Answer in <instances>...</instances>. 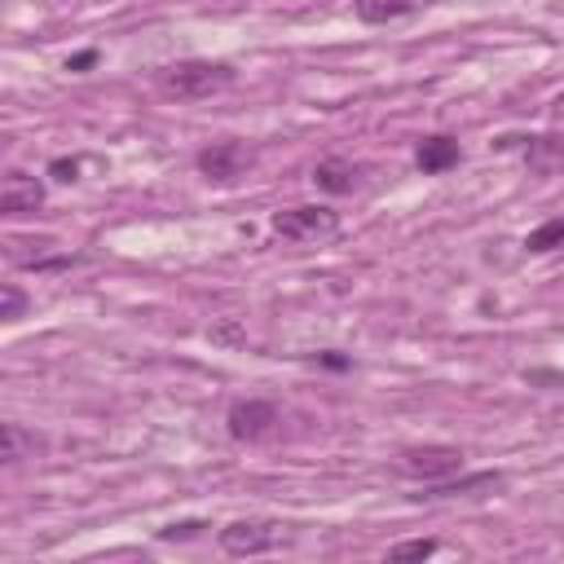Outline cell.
Returning <instances> with one entry per match:
<instances>
[{
	"label": "cell",
	"mask_w": 564,
	"mask_h": 564,
	"mask_svg": "<svg viewBox=\"0 0 564 564\" xmlns=\"http://www.w3.org/2000/svg\"><path fill=\"white\" fill-rule=\"evenodd\" d=\"M494 150H524V163L533 172H551L564 163V137H498Z\"/></svg>",
	"instance_id": "cell-8"
},
{
	"label": "cell",
	"mask_w": 564,
	"mask_h": 564,
	"mask_svg": "<svg viewBox=\"0 0 564 564\" xmlns=\"http://www.w3.org/2000/svg\"><path fill=\"white\" fill-rule=\"evenodd\" d=\"M159 93L172 97V101H203V97H216L234 84V70L225 62H207V57H185V62H172L154 75Z\"/></svg>",
	"instance_id": "cell-1"
},
{
	"label": "cell",
	"mask_w": 564,
	"mask_h": 564,
	"mask_svg": "<svg viewBox=\"0 0 564 564\" xmlns=\"http://www.w3.org/2000/svg\"><path fill=\"white\" fill-rule=\"evenodd\" d=\"M502 485V476L498 471H485V476H467V480H432L427 485V494H419V498H454V494H476V489H498Z\"/></svg>",
	"instance_id": "cell-12"
},
{
	"label": "cell",
	"mask_w": 564,
	"mask_h": 564,
	"mask_svg": "<svg viewBox=\"0 0 564 564\" xmlns=\"http://www.w3.org/2000/svg\"><path fill=\"white\" fill-rule=\"evenodd\" d=\"M560 247H564V216L542 220V225L524 238V251H529V256H546V251H560Z\"/></svg>",
	"instance_id": "cell-13"
},
{
	"label": "cell",
	"mask_w": 564,
	"mask_h": 564,
	"mask_svg": "<svg viewBox=\"0 0 564 564\" xmlns=\"http://www.w3.org/2000/svg\"><path fill=\"white\" fill-rule=\"evenodd\" d=\"M198 529H207L203 520H185V524H167V529H159V538H194Z\"/></svg>",
	"instance_id": "cell-18"
},
{
	"label": "cell",
	"mask_w": 564,
	"mask_h": 564,
	"mask_svg": "<svg viewBox=\"0 0 564 564\" xmlns=\"http://www.w3.org/2000/svg\"><path fill=\"white\" fill-rule=\"evenodd\" d=\"M551 115H555V119H564V93H560V97L551 101Z\"/></svg>",
	"instance_id": "cell-21"
},
{
	"label": "cell",
	"mask_w": 564,
	"mask_h": 564,
	"mask_svg": "<svg viewBox=\"0 0 564 564\" xmlns=\"http://www.w3.org/2000/svg\"><path fill=\"white\" fill-rule=\"evenodd\" d=\"M317 361H322V366H335V370H344V366H348V357H335V352H322Z\"/></svg>",
	"instance_id": "cell-20"
},
{
	"label": "cell",
	"mask_w": 564,
	"mask_h": 564,
	"mask_svg": "<svg viewBox=\"0 0 564 564\" xmlns=\"http://www.w3.org/2000/svg\"><path fill=\"white\" fill-rule=\"evenodd\" d=\"M313 185L322 194H352L357 189V167L348 159H322L313 167Z\"/></svg>",
	"instance_id": "cell-10"
},
{
	"label": "cell",
	"mask_w": 564,
	"mask_h": 564,
	"mask_svg": "<svg viewBox=\"0 0 564 564\" xmlns=\"http://www.w3.org/2000/svg\"><path fill=\"white\" fill-rule=\"evenodd\" d=\"M458 159H463V150H458V141H454V137H445V132L423 137V141H419V150H414V163H419V172H423V176H441V172H449Z\"/></svg>",
	"instance_id": "cell-9"
},
{
	"label": "cell",
	"mask_w": 564,
	"mask_h": 564,
	"mask_svg": "<svg viewBox=\"0 0 564 564\" xmlns=\"http://www.w3.org/2000/svg\"><path fill=\"white\" fill-rule=\"evenodd\" d=\"M40 207H44V185L13 167L4 176V189H0V216H31Z\"/></svg>",
	"instance_id": "cell-7"
},
{
	"label": "cell",
	"mask_w": 564,
	"mask_h": 564,
	"mask_svg": "<svg viewBox=\"0 0 564 564\" xmlns=\"http://www.w3.org/2000/svg\"><path fill=\"white\" fill-rule=\"evenodd\" d=\"M273 234L286 238V242H326L339 234V212L330 207H317V203H304V207H286V212H273Z\"/></svg>",
	"instance_id": "cell-2"
},
{
	"label": "cell",
	"mask_w": 564,
	"mask_h": 564,
	"mask_svg": "<svg viewBox=\"0 0 564 564\" xmlns=\"http://www.w3.org/2000/svg\"><path fill=\"white\" fill-rule=\"evenodd\" d=\"M0 441H4V449H0V458L13 467V463H22L26 458V449H35V436H26L18 423H4L0 427Z\"/></svg>",
	"instance_id": "cell-14"
},
{
	"label": "cell",
	"mask_w": 564,
	"mask_h": 564,
	"mask_svg": "<svg viewBox=\"0 0 564 564\" xmlns=\"http://www.w3.org/2000/svg\"><path fill=\"white\" fill-rule=\"evenodd\" d=\"M229 436L234 441H264L273 427H278V405L273 401H260V397H247V401H234L229 414Z\"/></svg>",
	"instance_id": "cell-6"
},
{
	"label": "cell",
	"mask_w": 564,
	"mask_h": 564,
	"mask_svg": "<svg viewBox=\"0 0 564 564\" xmlns=\"http://www.w3.org/2000/svg\"><path fill=\"white\" fill-rule=\"evenodd\" d=\"M432 551H436L432 538H414V542H397V546H388V560H427Z\"/></svg>",
	"instance_id": "cell-16"
},
{
	"label": "cell",
	"mask_w": 564,
	"mask_h": 564,
	"mask_svg": "<svg viewBox=\"0 0 564 564\" xmlns=\"http://www.w3.org/2000/svg\"><path fill=\"white\" fill-rule=\"evenodd\" d=\"M282 524L273 520H234L220 529V551L225 555H264L273 546H282Z\"/></svg>",
	"instance_id": "cell-4"
},
{
	"label": "cell",
	"mask_w": 564,
	"mask_h": 564,
	"mask_svg": "<svg viewBox=\"0 0 564 564\" xmlns=\"http://www.w3.org/2000/svg\"><path fill=\"white\" fill-rule=\"evenodd\" d=\"M247 167H251V150L242 141H212L207 150H198V172L216 185H234Z\"/></svg>",
	"instance_id": "cell-5"
},
{
	"label": "cell",
	"mask_w": 564,
	"mask_h": 564,
	"mask_svg": "<svg viewBox=\"0 0 564 564\" xmlns=\"http://www.w3.org/2000/svg\"><path fill=\"white\" fill-rule=\"evenodd\" d=\"M423 4H432V0H352L357 18H361V22H370V26L397 22V18H405V13L423 9Z\"/></svg>",
	"instance_id": "cell-11"
},
{
	"label": "cell",
	"mask_w": 564,
	"mask_h": 564,
	"mask_svg": "<svg viewBox=\"0 0 564 564\" xmlns=\"http://www.w3.org/2000/svg\"><path fill=\"white\" fill-rule=\"evenodd\" d=\"M97 62V48H84V53H75V57H66V70H88Z\"/></svg>",
	"instance_id": "cell-19"
},
{
	"label": "cell",
	"mask_w": 564,
	"mask_h": 564,
	"mask_svg": "<svg viewBox=\"0 0 564 564\" xmlns=\"http://www.w3.org/2000/svg\"><path fill=\"white\" fill-rule=\"evenodd\" d=\"M22 313H26V295H22L13 282H4V286H0V317H4V322H18Z\"/></svg>",
	"instance_id": "cell-15"
},
{
	"label": "cell",
	"mask_w": 564,
	"mask_h": 564,
	"mask_svg": "<svg viewBox=\"0 0 564 564\" xmlns=\"http://www.w3.org/2000/svg\"><path fill=\"white\" fill-rule=\"evenodd\" d=\"M397 471L410 476V480H445L454 471H463V449L458 445H410L397 454Z\"/></svg>",
	"instance_id": "cell-3"
},
{
	"label": "cell",
	"mask_w": 564,
	"mask_h": 564,
	"mask_svg": "<svg viewBox=\"0 0 564 564\" xmlns=\"http://www.w3.org/2000/svg\"><path fill=\"white\" fill-rule=\"evenodd\" d=\"M48 176H53L57 185H70V181L79 176V159H53V163H48Z\"/></svg>",
	"instance_id": "cell-17"
}]
</instances>
